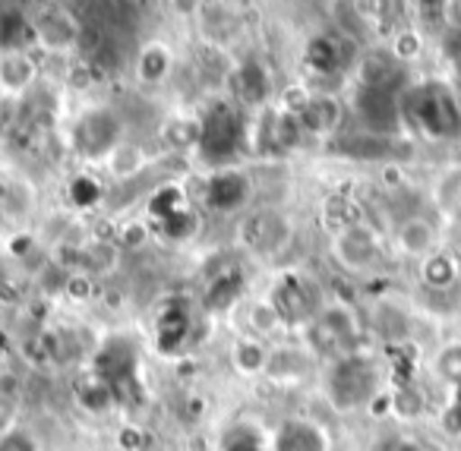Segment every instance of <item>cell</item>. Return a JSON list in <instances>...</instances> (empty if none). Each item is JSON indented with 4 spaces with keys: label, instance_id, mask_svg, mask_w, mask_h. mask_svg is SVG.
Instances as JSON below:
<instances>
[{
    "label": "cell",
    "instance_id": "1",
    "mask_svg": "<svg viewBox=\"0 0 461 451\" xmlns=\"http://www.w3.org/2000/svg\"><path fill=\"white\" fill-rule=\"evenodd\" d=\"M402 121L414 123L429 140H458L461 108L458 98L442 83H420L402 92Z\"/></svg>",
    "mask_w": 461,
    "mask_h": 451
},
{
    "label": "cell",
    "instance_id": "2",
    "mask_svg": "<svg viewBox=\"0 0 461 451\" xmlns=\"http://www.w3.org/2000/svg\"><path fill=\"white\" fill-rule=\"evenodd\" d=\"M247 142V123L230 104H215L199 117V142L196 152L212 171L230 167V161L238 158L240 146Z\"/></svg>",
    "mask_w": 461,
    "mask_h": 451
},
{
    "label": "cell",
    "instance_id": "3",
    "mask_svg": "<svg viewBox=\"0 0 461 451\" xmlns=\"http://www.w3.org/2000/svg\"><path fill=\"white\" fill-rule=\"evenodd\" d=\"M379 394V373L364 356H341L329 369V398L339 410H354L360 404H370Z\"/></svg>",
    "mask_w": 461,
    "mask_h": 451
},
{
    "label": "cell",
    "instance_id": "4",
    "mask_svg": "<svg viewBox=\"0 0 461 451\" xmlns=\"http://www.w3.org/2000/svg\"><path fill=\"white\" fill-rule=\"evenodd\" d=\"M92 373L114 392V398L130 401L133 394H142L140 388V360H136V347L127 338H111L98 347L95 360H92Z\"/></svg>",
    "mask_w": 461,
    "mask_h": 451
},
{
    "label": "cell",
    "instance_id": "5",
    "mask_svg": "<svg viewBox=\"0 0 461 451\" xmlns=\"http://www.w3.org/2000/svg\"><path fill=\"white\" fill-rule=\"evenodd\" d=\"M379 234L364 221H351L335 234L332 240V259L339 262L345 272H366L373 262L379 259Z\"/></svg>",
    "mask_w": 461,
    "mask_h": 451
},
{
    "label": "cell",
    "instance_id": "6",
    "mask_svg": "<svg viewBox=\"0 0 461 451\" xmlns=\"http://www.w3.org/2000/svg\"><path fill=\"white\" fill-rule=\"evenodd\" d=\"M123 123L114 111H89L86 117H79L77 123V149L89 158H108L117 146H121Z\"/></svg>",
    "mask_w": 461,
    "mask_h": 451
},
{
    "label": "cell",
    "instance_id": "7",
    "mask_svg": "<svg viewBox=\"0 0 461 451\" xmlns=\"http://www.w3.org/2000/svg\"><path fill=\"white\" fill-rule=\"evenodd\" d=\"M205 205L218 215H230V212H240L253 196V180L240 167H221V171H212L205 177Z\"/></svg>",
    "mask_w": 461,
    "mask_h": 451
},
{
    "label": "cell",
    "instance_id": "8",
    "mask_svg": "<svg viewBox=\"0 0 461 451\" xmlns=\"http://www.w3.org/2000/svg\"><path fill=\"white\" fill-rule=\"evenodd\" d=\"M357 335V319L348 306H326L320 316H313L310 322V344L316 350H339L348 347Z\"/></svg>",
    "mask_w": 461,
    "mask_h": 451
},
{
    "label": "cell",
    "instance_id": "9",
    "mask_svg": "<svg viewBox=\"0 0 461 451\" xmlns=\"http://www.w3.org/2000/svg\"><path fill=\"white\" fill-rule=\"evenodd\" d=\"M357 114L376 133H395L402 127V95L395 92H357Z\"/></svg>",
    "mask_w": 461,
    "mask_h": 451
},
{
    "label": "cell",
    "instance_id": "10",
    "mask_svg": "<svg viewBox=\"0 0 461 451\" xmlns=\"http://www.w3.org/2000/svg\"><path fill=\"white\" fill-rule=\"evenodd\" d=\"M272 451H329V436L307 417H291L272 436Z\"/></svg>",
    "mask_w": 461,
    "mask_h": 451
},
{
    "label": "cell",
    "instance_id": "11",
    "mask_svg": "<svg viewBox=\"0 0 461 451\" xmlns=\"http://www.w3.org/2000/svg\"><path fill=\"white\" fill-rule=\"evenodd\" d=\"M193 329V316L184 303L177 300H167L158 310V319H155V344H158L161 354H177L186 344Z\"/></svg>",
    "mask_w": 461,
    "mask_h": 451
},
{
    "label": "cell",
    "instance_id": "12",
    "mask_svg": "<svg viewBox=\"0 0 461 451\" xmlns=\"http://www.w3.org/2000/svg\"><path fill=\"white\" fill-rule=\"evenodd\" d=\"M79 29H83V23L67 14V10H48L45 16H39L32 32L35 41H41L51 51H70V48L79 45Z\"/></svg>",
    "mask_w": 461,
    "mask_h": 451
},
{
    "label": "cell",
    "instance_id": "13",
    "mask_svg": "<svg viewBox=\"0 0 461 451\" xmlns=\"http://www.w3.org/2000/svg\"><path fill=\"white\" fill-rule=\"evenodd\" d=\"M307 136H329L341 123V102L335 95H310V102L297 114Z\"/></svg>",
    "mask_w": 461,
    "mask_h": 451
},
{
    "label": "cell",
    "instance_id": "14",
    "mask_svg": "<svg viewBox=\"0 0 461 451\" xmlns=\"http://www.w3.org/2000/svg\"><path fill=\"white\" fill-rule=\"evenodd\" d=\"M240 237L257 253H276V249L285 247L288 228H285V221L278 215H257V218H247L244 228H240Z\"/></svg>",
    "mask_w": 461,
    "mask_h": 451
},
{
    "label": "cell",
    "instance_id": "15",
    "mask_svg": "<svg viewBox=\"0 0 461 451\" xmlns=\"http://www.w3.org/2000/svg\"><path fill=\"white\" fill-rule=\"evenodd\" d=\"M269 303L278 310L282 322H301L310 316V297H307V284H303L297 275H288L276 284Z\"/></svg>",
    "mask_w": 461,
    "mask_h": 451
},
{
    "label": "cell",
    "instance_id": "16",
    "mask_svg": "<svg viewBox=\"0 0 461 451\" xmlns=\"http://www.w3.org/2000/svg\"><path fill=\"white\" fill-rule=\"evenodd\" d=\"M345 41L348 39H326V35L307 41V48H303V64H307L310 70L322 73V77H329V73H339L341 67L348 64Z\"/></svg>",
    "mask_w": 461,
    "mask_h": 451
},
{
    "label": "cell",
    "instance_id": "17",
    "mask_svg": "<svg viewBox=\"0 0 461 451\" xmlns=\"http://www.w3.org/2000/svg\"><path fill=\"white\" fill-rule=\"evenodd\" d=\"M35 79V60L23 51H7L0 58V92L23 95Z\"/></svg>",
    "mask_w": 461,
    "mask_h": 451
},
{
    "label": "cell",
    "instance_id": "18",
    "mask_svg": "<svg viewBox=\"0 0 461 451\" xmlns=\"http://www.w3.org/2000/svg\"><path fill=\"white\" fill-rule=\"evenodd\" d=\"M398 249H402L404 256H433V247H436V228L427 221V218H408V221H402V228H398Z\"/></svg>",
    "mask_w": 461,
    "mask_h": 451
},
{
    "label": "cell",
    "instance_id": "19",
    "mask_svg": "<svg viewBox=\"0 0 461 451\" xmlns=\"http://www.w3.org/2000/svg\"><path fill=\"white\" fill-rule=\"evenodd\" d=\"M244 291V275L238 268H230V272H221L205 284V297H203V306L209 312H224L234 300L240 297Z\"/></svg>",
    "mask_w": 461,
    "mask_h": 451
},
{
    "label": "cell",
    "instance_id": "20",
    "mask_svg": "<svg viewBox=\"0 0 461 451\" xmlns=\"http://www.w3.org/2000/svg\"><path fill=\"white\" fill-rule=\"evenodd\" d=\"M77 401L86 413H104L114 407L117 398H114V392H111V388L89 369V373L77 382Z\"/></svg>",
    "mask_w": 461,
    "mask_h": 451
},
{
    "label": "cell",
    "instance_id": "21",
    "mask_svg": "<svg viewBox=\"0 0 461 451\" xmlns=\"http://www.w3.org/2000/svg\"><path fill=\"white\" fill-rule=\"evenodd\" d=\"M230 363L234 369L244 375L266 373V363H269V347L263 344V338H240L230 350Z\"/></svg>",
    "mask_w": 461,
    "mask_h": 451
},
{
    "label": "cell",
    "instance_id": "22",
    "mask_svg": "<svg viewBox=\"0 0 461 451\" xmlns=\"http://www.w3.org/2000/svg\"><path fill=\"white\" fill-rule=\"evenodd\" d=\"M234 89H238V95L244 98V102L250 104H263L266 95H269V77H266V70L259 64H244L234 70Z\"/></svg>",
    "mask_w": 461,
    "mask_h": 451
},
{
    "label": "cell",
    "instance_id": "23",
    "mask_svg": "<svg viewBox=\"0 0 461 451\" xmlns=\"http://www.w3.org/2000/svg\"><path fill=\"white\" fill-rule=\"evenodd\" d=\"M184 212H190V203H186L184 190L174 184L158 186V190L152 193V199H149V215H152L158 224L171 221V218L184 215Z\"/></svg>",
    "mask_w": 461,
    "mask_h": 451
},
{
    "label": "cell",
    "instance_id": "24",
    "mask_svg": "<svg viewBox=\"0 0 461 451\" xmlns=\"http://www.w3.org/2000/svg\"><path fill=\"white\" fill-rule=\"evenodd\" d=\"M221 451H272V445H266L263 432L247 419H238L234 426H228L221 436Z\"/></svg>",
    "mask_w": 461,
    "mask_h": 451
},
{
    "label": "cell",
    "instance_id": "25",
    "mask_svg": "<svg viewBox=\"0 0 461 451\" xmlns=\"http://www.w3.org/2000/svg\"><path fill=\"white\" fill-rule=\"evenodd\" d=\"M303 369H307V356L297 347H282V350H269V363H266V373L276 382H288V379H301Z\"/></svg>",
    "mask_w": 461,
    "mask_h": 451
},
{
    "label": "cell",
    "instance_id": "26",
    "mask_svg": "<svg viewBox=\"0 0 461 451\" xmlns=\"http://www.w3.org/2000/svg\"><path fill=\"white\" fill-rule=\"evenodd\" d=\"M142 167H146V152H142L136 142H121V146L108 155V171H111V177H117V180L133 177Z\"/></svg>",
    "mask_w": 461,
    "mask_h": 451
},
{
    "label": "cell",
    "instance_id": "27",
    "mask_svg": "<svg viewBox=\"0 0 461 451\" xmlns=\"http://www.w3.org/2000/svg\"><path fill=\"white\" fill-rule=\"evenodd\" d=\"M167 70H171V54H167L165 45H149L146 51L140 54V60H136V73H140L142 83H161V79L167 77Z\"/></svg>",
    "mask_w": 461,
    "mask_h": 451
},
{
    "label": "cell",
    "instance_id": "28",
    "mask_svg": "<svg viewBox=\"0 0 461 451\" xmlns=\"http://www.w3.org/2000/svg\"><path fill=\"white\" fill-rule=\"evenodd\" d=\"M455 262L448 259V256H442V253H433V256H427L423 259V268H420V278L427 281L429 287H448V284H455Z\"/></svg>",
    "mask_w": 461,
    "mask_h": 451
},
{
    "label": "cell",
    "instance_id": "29",
    "mask_svg": "<svg viewBox=\"0 0 461 451\" xmlns=\"http://www.w3.org/2000/svg\"><path fill=\"white\" fill-rule=\"evenodd\" d=\"M247 322H250V329L257 331V338H266V335H276L278 329H282V316H278V310L269 303V300H257V303H250V312H247Z\"/></svg>",
    "mask_w": 461,
    "mask_h": 451
},
{
    "label": "cell",
    "instance_id": "30",
    "mask_svg": "<svg viewBox=\"0 0 461 451\" xmlns=\"http://www.w3.org/2000/svg\"><path fill=\"white\" fill-rule=\"evenodd\" d=\"M104 190L102 184H98L95 177H89V174H79V177H73L70 184V203L77 205V209H95L98 203H102Z\"/></svg>",
    "mask_w": 461,
    "mask_h": 451
},
{
    "label": "cell",
    "instance_id": "31",
    "mask_svg": "<svg viewBox=\"0 0 461 451\" xmlns=\"http://www.w3.org/2000/svg\"><path fill=\"white\" fill-rule=\"evenodd\" d=\"M26 39H35V32H32V26H29L26 16H16V14L0 16V45H7L16 51V45H23Z\"/></svg>",
    "mask_w": 461,
    "mask_h": 451
},
{
    "label": "cell",
    "instance_id": "32",
    "mask_svg": "<svg viewBox=\"0 0 461 451\" xmlns=\"http://www.w3.org/2000/svg\"><path fill=\"white\" fill-rule=\"evenodd\" d=\"M165 142L174 149H193L199 142V121H190V117L171 121L165 127Z\"/></svg>",
    "mask_w": 461,
    "mask_h": 451
},
{
    "label": "cell",
    "instance_id": "33",
    "mask_svg": "<svg viewBox=\"0 0 461 451\" xmlns=\"http://www.w3.org/2000/svg\"><path fill=\"white\" fill-rule=\"evenodd\" d=\"M423 407H427V401H423V394L417 392V388H411V385L398 388V392L392 394V413H398V417H404V419L420 417Z\"/></svg>",
    "mask_w": 461,
    "mask_h": 451
},
{
    "label": "cell",
    "instance_id": "34",
    "mask_svg": "<svg viewBox=\"0 0 461 451\" xmlns=\"http://www.w3.org/2000/svg\"><path fill=\"white\" fill-rule=\"evenodd\" d=\"M436 369L439 375H446L448 382H461V344H448L436 356Z\"/></svg>",
    "mask_w": 461,
    "mask_h": 451
},
{
    "label": "cell",
    "instance_id": "35",
    "mask_svg": "<svg viewBox=\"0 0 461 451\" xmlns=\"http://www.w3.org/2000/svg\"><path fill=\"white\" fill-rule=\"evenodd\" d=\"M0 451H39L35 438L23 429H10L0 436Z\"/></svg>",
    "mask_w": 461,
    "mask_h": 451
},
{
    "label": "cell",
    "instance_id": "36",
    "mask_svg": "<svg viewBox=\"0 0 461 451\" xmlns=\"http://www.w3.org/2000/svg\"><path fill=\"white\" fill-rule=\"evenodd\" d=\"M392 51H395V60L402 64V60H411L417 51H420V35L417 32H398L395 45H392Z\"/></svg>",
    "mask_w": 461,
    "mask_h": 451
},
{
    "label": "cell",
    "instance_id": "37",
    "mask_svg": "<svg viewBox=\"0 0 461 451\" xmlns=\"http://www.w3.org/2000/svg\"><path fill=\"white\" fill-rule=\"evenodd\" d=\"M146 240H149V224H142V221L123 224V230H121V243H123V247L136 249V247H142Z\"/></svg>",
    "mask_w": 461,
    "mask_h": 451
},
{
    "label": "cell",
    "instance_id": "38",
    "mask_svg": "<svg viewBox=\"0 0 461 451\" xmlns=\"http://www.w3.org/2000/svg\"><path fill=\"white\" fill-rule=\"evenodd\" d=\"M117 442H121V448H123V451H136V448H142L146 436H142L140 426H123L121 436H117Z\"/></svg>",
    "mask_w": 461,
    "mask_h": 451
},
{
    "label": "cell",
    "instance_id": "39",
    "mask_svg": "<svg viewBox=\"0 0 461 451\" xmlns=\"http://www.w3.org/2000/svg\"><path fill=\"white\" fill-rule=\"evenodd\" d=\"M379 451H429V448H423V445L414 442V438H389Z\"/></svg>",
    "mask_w": 461,
    "mask_h": 451
},
{
    "label": "cell",
    "instance_id": "40",
    "mask_svg": "<svg viewBox=\"0 0 461 451\" xmlns=\"http://www.w3.org/2000/svg\"><path fill=\"white\" fill-rule=\"evenodd\" d=\"M89 278H77V275H70V281H67V293H70V297H77V300H86L89 297Z\"/></svg>",
    "mask_w": 461,
    "mask_h": 451
},
{
    "label": "cell",
    "instance_id": "41",
    "mask_svg": "<svg viewBox=\"0 0 461 451\" xmlns=\"http://www.w3.org/2000/svg\"><path fill=\"white\" fill-rule=\"evenodd\" d=\"M442 14H446L448 26L458 29V32H461V4H446V7H442Z\"/></svg>",
    "mask_w": 461,
    "mask_h": 451
},
{
    "label": "cell",
    "instance_id": "42",
    "mask_svg": "<svg viewBox=\"0 0 461 451\" xmlns=\"http://www.w3.org/2000/svg\"><path fill=\"white\" fill-rule=\"evenodd\" d=\"M458 237H461V228H458Z\"/></svg>",
    "mask_w": 461,
    "mask_h": 451
}]
</instances>
